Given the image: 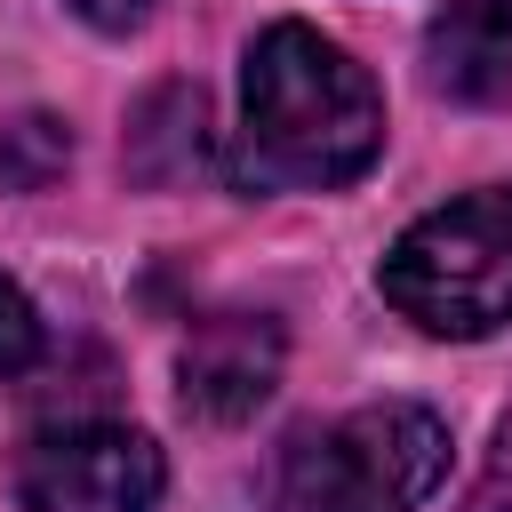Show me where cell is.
<instances>
[{"mask_svg": "<svg viewBox=\"0 0 512 512\" xmlns=\"http://www.w3.org/2000/svg\"><path fill=\"white\" fill-rule=\"evenodd\" d=\"M384 152V88L352 48L312 24H264L240 64V160L248 192H336Z\"/></svg>", "mask_w": 512, "mask_h": 512, "instance_id": "obj_1", "label": "cell"}, {"mask_svg": "<svg viewBox=\"0 0 512 512\" xmlns=\"http://www.w3.org/2000/svg\"><path fill=\"white\" fill-rule=\"evenodd\" d=\"M376 288L424 336L512 328V184H488V192H464L416 216L376 264Z\"/></svg>", "mask_w": 512, "mask_h": 512, "instance_id": "obj_2", "label": "cell"}, {"mask_svg": "<svg viewBox=\"0 0 512 512\" xmlns=\"http://www.w3.org/2000/svg\"><path fill=\"white\" fill-rule=\"evenodd\" d=\"M448 472V424L416 400L352 408L296 432L280 456V512H416Z\"/></svg>", "mask_w": 512, "mask_h": 512, "instance_id": "obj_3", "label": "cell"}, {"mask_svg": "<svg viewBox=\"0 0 512 512\" xmlns=\"http://www.w3.org/2000/svg\"><path fill=\"white\" fill-rule=\"evenodd\" d=\"M168 488V464L128 424H56L16 464L24 512H152Z\"/></svg>", "mask_w": 512, "mask_h": 512, "instance_id": "obj_4", "label": "cell"}, {"mask_svg": "<svg viewBox=\"0 0 512 512\" xmlns=\"http://www.w3.org/2000/svg\"><path fill=\"white\" fill-rule=\"evenodd\" d=\"M280 384V328L264 312H208L192 320L184 352H176V392L192 416L232 424L256 416V400Z\"/></svg>", "mask_w": 512, "mask_h": 512, "instance_id": "obj_5", "label": "cell"}, {"mask_svg": "<svg viewBox=\"0 0 512 512\" xmlns=\"http://www.w3.org/2000/svg\"><path fill=\"white\" fill-rule=\"evenodd\" d=\"M424 80L456 104L512 96V0H440L424 24Z\"/></svg>", "mask_w": 512, "mask_h": 512, "instance_id": "obj_6", "label": "cell"}, {"mask_svg": "<svg viewBox=\"0 0 512 512\" xmlns=\"http://www.w3.org/2000/svg\"><path fill=\"white\" fill-rule=\"evenodd\" d=\"M128 168L144 184H184L192 168H208V104H200V88L168 80V88H152L136 104V120H128Z\"/></svg>", "mask_w": 512, "mask_h": 512, "instance_id": "obj_7", "label": "cell"}, {"mask_svg": "<svg viewBox=\"0 0 512 512\" xmlns=\"http://www.w3.org/2000/svg\"><path fill=\"white\" fill-rule=\"evenodd\" d=\"M64 152H72V144H64V128L32 112V120H16V128L0 136V176H8L16 192H40V184L64 168Z\"/></svg>", "mask_w": 512, "mask_h": 512, "instance_id": "obj_8", "label": "cell"}, {"mask_svg": "<svg viewBox=\"0 0 512 512\" xmlns=\"http://www.w3.org/2000/svg\"><path fill=\"white\" fill-rule=\"evenodd\" d=\"M32 352H40V320H32L24 288H16V280H0V384H8V376H24V368H32Z\"/></svg>", "mask_w": 512, "mask_h": 512, "instance_id": "obj_9", "label": "cell"}, {"mask_svg": "<svg viewBox=\"0 0 512 512\" xmlns=\"http://www.w3.org/2000/svg\"><path fill=\"white\" fill-rule=\"evenodd\" d=\"M472 512H512V416L496 424V448H488L480 488H472Z\"/></svg>", "mask_w": 512, "mask_h": 512, "instance_id": "obj_10", "label": "cell"}, {"mask_svg": "<svg viewBox=\"0 0 512 512\" xmlns=\"http://www.w3.org/2000/svg\"><path fill=\"white\" fill-rule=\"evenodd\" d=\"M152 8H160V0H72V16L96 24V32H136Z\"/></svg>", "mask_w": 512, "mask_h": 512, "instance_id": "obj_11", "label": "cell"}]
</instances>
